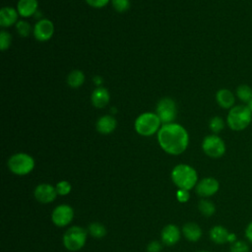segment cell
<instances>
[{
    "label": "cell",
    "mask_w": 252,
    "mask_h": 252,
    "mask_svg": "<svg viewBox=\"0 0 252 252\" xmlns=\"http://www.w3.org/2000/svg\"><path fill=\"white\" fill-rule=\"evenodd\" d=\"M158 142L160 148L167 154L177 156L188 147L189 134L180 124H163L158 132Z\"/></svg>",
    "instance_id": "6da1fadb"
},
{
    "label": "cell",
    "mask_w": 252,
    "mask_h": 252,
    "mask_svg": "<svg viewBox=\"0 0 252 252\" xmlns=\"http://www.w3.org/2000/svg\"><path fill=\"white\" fill-rule=\"evenodd\" d=\"M225 122L230 130L243 131L252 122V112L247 104H236L228 110Z\"/></svg>",
    "instance_id": "7a4b0ae2"
},
{
    "label": "cell",
    "mask_w": 252,
    "mask_h": 252,
    "mask_svg": "<svg viewBox=\"0 0 252 252\" xmlns=\"http://www.w3.org/2000/svg\"><path fill=\"white\" fill-rule=\"evenodd\" d=\"M171 179L173 183L183 190H190L197 185V171L188 164H177L171 171Z\"/></svg>",
    "instance_id": "3957f363"
},
{
    "label": "cell",
    "mask_w": 252,
    "mask_h": 252,
    "mask_svg": "<svg viewBox=\"0 0 252 252\" xmlns=\"http://www.w3.org/2000/svg\"><path fill=\"white\" fill-rule=\"evenodd\" d=\"M161 121L154 112H144L141 113L135 120L134 127L136 132L141 136H152L158 132L160 129Z\"/></svg>",
    "instance_id": "277c9868"
},
{
    "label": "cell",
    "mask_w": 252,
    "mask_h": 252,
    "mask_svg": "<svg viewBox=\"0 0 252 252\" xmlns=\"http://www.w3.org/2000/svg\"><path fill=\"white\" fill-rule=\"evenodd\" d=\"M8 167L17 175H26L34 167V160L32 156L25 153L13 155L8 160Z\"/></svg>",
    "instance_id": "5b68a950"
},
{
    "label": "cell",
    "mask_w": 252,
    "mask_h": 252,
    "mask_svg": "<svg viewBox=\"0 0 252 252\" xmlns=\"http://www.w3.org/2000/svg\"><path fill=\"white\" fill-rule=\"evenodd\" d=\"M202 150L209 158H220L225 154L226 146L219 135L211 134L203 139Z\"/></svg>",
    "instance_id": "8992f818"
},
{
    "label": "cell",
    "mask_w": 252,
    "mask_h": 252,
    "mask_svg": "<svg viewBox=\"0 0 252 252\" xmlns=\"http://www.w3.org/2000/svg\"><path fill=\"white\" fill-rule=\"evenodd\" d=\"M87 231L81 226L70 227L63 236V244L70 251L80 250L86 243Z\"/></svg>",
    "instance_id": "52a82bcc"
},
{
    "label": "cell",
    "mask_w": 252,
    "mask_h": 252,
    "mask_svg": "<svg viewBox=\"0 0 252 252\" xmlns=\"http://www.w3.org/2000/svg\"><path fill=\"white\" fill-rule=\"evenodd\" d=\"M156 113L160 119L161 123H172V121H174L176 118L177 113L175 101L170 97H162L157 104Z\"/></svg>",
    "instance_id": "ba28073f"
},
{
    "label": "cell",
    "mask_w": 252,
    "mask_h": 252,
    "mask_svg": "<svg viewBox=\"0 0 252 252\" xmlns=\"http://www.w3.org/2000/svg\"><path fill=\"white\" fill-rule=\"evenodd\" d=\"M54 33V25L48 19H41L33 27V36L38 41L49 40Z\"/></svg>",
    "instance_id": "9c48e42d"
},
{
    "label": "cell",
    "mask_w": 252,
    "mask_h": 252,
    "mask_svg": "<svg viewBox=\"0 0 252 252\" xmlns=\"http://www.w3.org/2000/svg\"><path fill=\"white\" fill-rule=\"evenodd\" d=\"M74 216L73 209L68 205H60L52 212V221L57 226H65L71 222Z\"/></svg>",
    "instance_id": "30bf717a"
},
{
    "label": "cell",
    "mask_w": 252,
    "mask_h": 252,
    "mask_svg": "<svg viewBox=\"0 0 252 252\" xmlns=\"http://www.w3.org/2000/svg\"><path fill=\"white\" fill-rule=\"evenodd\" d=\"M220 189L219 181L214 177H205L196 185V193L201 197H211Z\"/></svg>",
    "instance_id": "8fae6325"
},
{
    "label": "cell",
    "mask_w": 252,
    "mask_h": 252,
    "mask_svg": "<svg viewBox=\"0 0 252 252\" xmlns=\"http://www.w3.org/2000/svg\"><path fill=\"white\" fill-rule=\"evenodd\" d=\"M56 195H57L56 188H54L50 184H46V183L39 184L34 189L35 199L42 204H47L52 202L56 198Z\"/></svg>",
    "instance_id": "7c38bea8"
},
{
    "label": "cell",
    "mask_w": 252,
    "mask_h": 252,
    "mask_svg": "<svg viewBox=\"0 0 252 252\" xmlns=\"http://www.w3.org/2000/svg\"><path fill=\"white\" fill-rule=\"evenodd\" d=\"M235 94L226 88L220 89L216 93V101L223 109H230L235 105Z\"/></svg>",
    "instance_id": "4fadbf2b"
},
{
    "label": "cell",
    "mask_w": 252,
    "mask_h": 252,
    "mask_svg": "<svg viewBox=\"0 0 252 252\" xmlns=\"http://www.w3.org/2000/svg\"><path fill=\"white\" fill-rule=\"evenodd\" d=\"M109 92L104 87H97L95 90H94L91 95L92 103L96 108H103L104 106H106L109 102Z\"/></svg>",
    "instance_id": "5bb4252c"
},
{
    "label": "cell",
    "mask_w": 252,
    "mask_h": 252,
    "mask_svg": "<svg viewBox=\"0 0 252 252\" xmlns=\"http://www.w3.org/2000/svg\"><path fill=\"white\" fill-rule=\"evenodd\" d=\"M117 126V121L112 115H103L98 118L95 123V128L98 133L107 135L112 133Z\"/></svg>",
    "instance_id": "9a60e30c"
},
{
    "label": "cell",
    "mask_w": 252,
    "mask_h": 252,
    "mask_svg": "<svg viewBox=\"0 0 252 252\" xmlns=\"http://www.w3.org/2000/svg\"><path fill=\"white\" fill-rule=\"evenodd\" d=\"M180 238V230L175 224H167L161 231V240L167 245H174Z\"/></svg>",
    "instance_id": "2e32d148"
},
{
    "label": "cell",
    "mask_w": 252,
    "mask_h": 252,
    "mask_svg": "<svg viewBox=\"0 0 252 252\" xmlns=\"http://www.w3.org/2000/svg\"><path fill=\"white\" fill-rule=\"evenodd\" d=\"M18 11L13 7H3L0 11V26L2 28L11 27L18 22Z\"/></svg>",
    "instance_id": "e0dca14e"
},
{
    "label": "cell",
    "mask_w": 252,
    "mask_h": 252,
    "mask_svg": "<svg viewBox=\"0 0 252 252\" xmlns=\"http://www.w3.org/2000/svg\"><path fill=\"white\" fill-rule=\"evenodd\" d=\"M37 7V0H19L17 4V11L21 17L29 18L36 13Z\"/></svg>",
    "instance_id": "ac0fdd59"
},
{
    "label": "cell",
    "mask_w": 252,
    "mask_h": 252,
    "mask_svg": "<svg viewBox=\"0 0 252 252\" xmlns=\"http://www.w3.org/2000/svg\"><path fill=\"white\" fill-rule=\"evenodd\" d=\"M229 231L222 225H215L210 230V238L216 244L227 243Z\"/></svg>",
    "instance_id": "d6986e66"
},
{
    "label": "cell",
    "mask_w": 252,
    "mask_h": 252,
    "mask_svg": "<svg viewBox=\"0 0 252 252\" xmlns=\"http://www.w3.org/2000/svg\"><path fill=\"white\" fill-rule=\"evenodd\" d=\"M182 232L185 238L189 241H197L202 236V229L195 222L185 223L182 227Z\"/></svg>",
    "instance_id": "ffe728a7"
},
{
    "label": "cell",
    "mask_w": 252,
    "mask_h": 252,
    "mask_svg": "<svg viewBox=\"0 0 252 252\" xmlns=\"http://www.w3.org/2000/svg\"><path fill=\"white\" fill-rule=\"evenodd\" d=\"M235 96L242 104H248L252 100V88L247 84L239 85L235 90Z\"/></svg>",
    "instance_id": "44dd1931"
},
{
    "label": "cell",
    "mask_w": 252,
    "mask_h": 252,
    "mask_svg": "<svg viewBox=\"0 0 252 252\" xmlns=\"http://www.w3.org/2000/svg\"><path fill=\"white\" fill-rule=\"evenodd\" d=\"M85 82V75L81 70H73L67 77V84L73 89L81 87Z\"/></svg>",
    "instance_id": "7402d4cb"
},
{
    "label": "cell",
    "mask_w": 252,
    "mask_h": 252,
    "mask_svg": "<svg viewBox=\"0 0 252 252\" xmlns=\"http://www.w3.org/2000/svg\"><path fill=\"white\" fill-rule=\"evenodd\" d=\"M198 209L200 213L205 217H211L216 212L215 204L208 199H202L198 204Z\"/></svg>",
    "instance_id": "603a6c76"
},
{
    "label": "cell",
    "mask_w": 252,
    "mask_h": 252,
    "mask_svg": "<svg viewBox=\"0 0 252 252\" xmlns=\"http://www.w3.org/2000/svg\"><path fill=\"white\" fill-rule=\"evenodd\" d=\"M225 126V121L220 116H214L209 121V128L213 134L220 133Z\"/></svg>",
    "instance_id": "cb8c5ba5"
},
{
    "label": "cell",
    "mask_w": 252,
    "mask_h": 252,
    "mask_svg": "<svg viewBox=\"0 0 252 252\" xmlns=\"http://www.w3.org/2000/svg\"><path fill=\"white\" fill-rule=\"evenodd\" d=\"M89 232L92 236L95 238H102L106 234V229L104 225L99 222H93L89 225Z\"/></svg>",
    "instance_id": "d4e9b609"
},
{
    "label": "cell",
    "mask_w": 252,
    "mask_h": 252,
    "mask_svg": "<svg viewBox=\"0 0 252 252\" xmlns=\"http://www.w3.org/2000/svg\"><path fill=\"white\" fill-rule=\"evenodd\" d=\"M16 30H17L18 33L20 34V36L27 37L30 35V33L32 32V27L29 22H27L25 20H19L16 24Z\"/></svg>",
    "instance_id": "484cf974"
},
{
    "label": "cell",
    "mask_w": 252,
    "mask_h": 252,
    "mask_svg": "<svg viewBox=\"0 0 252 252\" xmlns=\"http://www.w3.org/2000/svg\"><path fill=\"white\" fill-rule=\"evenodd\" d=\"M249 242L245 240L237 239L235 242L231 243L229 246L230 252H249Z\"/></svg>",
    "instance_id": "4316f807"
},
{
    "label": "cell",
    "mask_w": 252,
    "mask_h": 252,
    "mask_svg": "<svg viewBox=\"0 0 252 252\" xmlns=\"http://www.w3.org/2000/svg\"><path fill=\"white\" fill-rule=\"evenodd\" d=\"M11 42H12L11 34L8 32L2 30L0 32V48H1V50L5 51L6 49H8L11 45Z\"/></svg>",
    "instance_id": "83f0119b"
},
{
    "label": "cell",
    "mask_w": 252,
    "mask_h": 252,
    "mask_svg": "<svg viewBox=\"0 0 252 252\" xmlns=\"http://www.w3.org/2000/svg\"><path fill=\"white\" fill-rule=\"evenodd\" d=\"M111 4L114 10L118 13L126 12L130 7L129 0H111Z\"/></svg>",
    "instance_id": "f1b7e54d"
},
{
    "label": "cell",
    "mask_w": 252,
    "mask_h": 252,
    "mask_svg": "<svg viewBox=\"0 0 252 252\" xmlns=\"http://www.w3.org/2000/svg\"><path fill=\"white\" fill-rule=\"evenodd\" d=\"M56 192L59 195H67L71 191V184L67 181H60L56 184Z\"/></svg>",
    "instance_id": "f546056e"
},
{
    "label": "cell",
    "mask_w": 252,
    "mask_h": 252,
    "mask_svg": "<svg viewBox=\"0 0 252 252\" xmlns=\"http://www.w3.org/2000/svg\"><path fill=\"white\" fill-rule=\"evenodd\" d=\"M110 0H86L87 4L94 8H102L109 3Z\"/></svg>",
    "instance_id": "4dcf8cb0"
},
{
    "label": "cell",
    "mask_w": 252,
    "mask_h": 252,
    "mask_svg": "<svg viewBox=\"0 0 252 252\" xmlns=\"http://www.w3.org/2000/svg\"><path fill=\"white\" fill-rule=\"evenodd\" d=\"M176 197H177V200L179 202H187L189 200V191L188 190H183V189H179L177 192H176Z\"/></svg>",
    "instance_id": "1f68e13d"
},
{
    "label": "cell",
    "mask_w": 252,
    "mask_h": 252,
    "mask_svg": "<svg viewBox=\"0 0 252 252\" xmlns=\"http://www.w3.org/2000/svg\"><path fill=\"white\" fill-rule=\"evenodd\" d=\"M161 250V245L158 241H152L149 243L147 247L148 252H160Z\"/></svg>",
    "instance_id": "d6a6232c"
},
{
    "label": "cell",
    "mask_w": 252,
    "mask_h": 252,
    "mask_svg": "<svg viewBox=\"0 0 252 252\" xmlns=\"http://www.w3.org/2000/svg\"><path fill=\"white\" fill-rule=\"evenodd\" d=\"M244 235H245L246 240L250 244H252V220L246 225V227L244 229Z\"/></svg>",
    "instance_id": "836d02e7"
},
{
    "label": "cell",
    "mask_w": 252,
    "mask_h": 252,
    "mask_svg": "<svg viewBox=\"0 0 252 252\" xmlns=\"http://www.w3.org/2000/svg\"><path fill=\"white\" fill-rule=\"evenodd\" d=\"M237 240V236H236V234L235 233H233V232H229V234H228V239H227V243H233V242H235Z\"/></svg>",
    "instance_id": "e575fe53"
},
{
    "label": "cell",
    "mask_w": 252,
    "mask_h": 252,
    "mask_svg": "<svg viewBox=\"0 0 252 252\" xmlns=\"http://www.w3.org/2000/svg\"><path fill=\"white\" fill-rule=\"evenodd\" d=\"M102 78H100L99 76H96V77H94V82L96 84V85H100L101 83H102Z\"/></svg>",
    "instance_id": "d590c367"
},
{
    "label": "cell",
    "mask_w": 252,
    "mask_h": 252,
    "mask_svg": "<svg viewBox=\"0 0 252 252\" xmlns=\"http://www.w3.org/2000/svg\"><path fill=\"white\" fill-rule=\"evenodd\" d=\"M247 105H248V107L250 108V110H251V112H252V100H251Z\"/></svg>",
    "instance_id": "8d00e7d4"
},
{
    "label": "cell",
    "mask_w": 252,
    "mask_h": 252,
    "mask_svg": "<svg viewBox=\"0 0 252 252\" xmlns=\"http://www.w3.org/2000/svg\"><path fill=\"white\" fill-rule=\"evenodd\" d=\"M198 252H209V251H207V250H201V251H198Z\"/></svg>",
    "instance_id": "74e56055"
}]
</instances>
